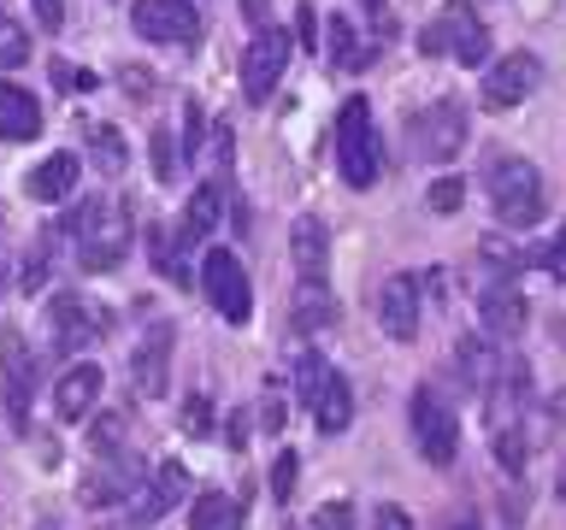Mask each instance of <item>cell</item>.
<instances>
[{
    "mask_svg": "<svg viewBox=\"0 0 566 530\" xmlns=\"http://www.w3.org/2000/svg\"><path fill=\"white\" fill-rule=\"evenodd\" d=\"M555 495H560V501H566V466H560V484H555Z\"/></svg>",
    "mask_w": 566,
    "mask_h": 530,
    "instance_id": "816d5d0a",
    "label": "cell"
},
{
    "mask_svg": "<svg viewBox=\"0 0 566 530\" xmlns=\"http://www.w3.org/2000/svg\"><path fill=\"white\" fill-rule=\"evenodd\" d=\"M454 360H460V378H467L472 395H490L495 378H502V360H495V353H490L484 342H478V336H467V342H460Z\"/></svg>",
    "mask_w": 566,
    "mask_h": 530,
    "instance_id": "d4e9b609",
    "label": "cell"
},
{
    "mask_svg": "<svg viewBox=\"0 0 566 530\" xmlns=\"http://www.w3.org/2000/svg\"><path fill=\"white\" fill-rule=\"evenodd\" d=\"M325 378H331L325 353H313V348H307V353H301V360H295V395L313 406V401H318V389H325Z\"/></svg>",
    "mask_w": 566,
    "mask_h": 530,
    "instance_id": "1f68e13d",
    "label": "cell"
},
{
    "mask_svg": "<svg viewBox=\"0 0 566 530\" xmlns=\"http://www.w3.org/2000/svg\"><path fill=\"white\" fill-rule=\"evenodd\" d=\"M478 254H484V259L495 265V272H525V265L537 259V254H525V247H513V242H495V236H490L484 247H478Z\"/></svg>",
    "mask_w": 566,
    "mask_h": 530,
    "instance_id": "d6a6232c",
    "label": "cell"
},
{
    "mask_svg": "<svg viewBox=\"0 0 566 530\" xmlns=\"http://www.w3.org/2000/svg\"><path fill=\"white\" fill-rule=\"evenodd\" d=\"M378 325L396 336V342H413L419 336V277H384V289H378Z\"/></svg>",
    "mask_w": 566,
    "mask_h": 530,
    "instance_id": "2e32d148",
    "label": "cell"
},
{
    "mask_svg": "<svg viewBox=\"0 0 566 530\" xmlns=\"http://www.w3.org/2000/svg\"><path fill=\"white\" fill-rule=\"evenodd\" d=\"M413 148H419V159H431V166H449V159L467 148V106L460 100L424 106L413 118Z\"/></svg>",
    "mask_w": 566,
    "mask_h": 530,
    "instance_id": "30bf717a",
    "label": "cell"
},
{
    "mask_svg": "<svg viewBox=\"0 0 566 530\" xmlns=\"http://www.w3.org/2000/svg\"><path fill=\"white\" fill-rule=\"evenodd\" d=\"M449 530H484V524H478V519H454Z\"/></svg>",
    "mask_w": 566,
    "mask_h": 530,
    "instance_id": "f907efd6",
    "label": "cell"
},
{
    "mask_svg": "<svg viewBox=\"0 0 566 530\" xmlns=\"http://www.w3.org/2000/svg\"><path fill=\"white\" fill-rule=\"evenodd\" d=\"M88 159H95V171L118 177L124 159H130V148H124V136L113 130V124H88Z\"/></svg>",
    "mask_w": 566,
    "mask_h": 530,
    "instance_id": "484cf974",
    "label": "cell"
},
{
    "mask_svg": "<svg viewBox=\"0 0 566 530\" xmlns=\"http://www.w3.org/2000/svg\"><path fill=\"white\" fill-rule=\"evenodd\" d=\"M419 53H424V60L449 53V60L467 65V71L484 65V60H490V30L478 24V7H472V0H449V7L437 12V24L419 30Z\"/></svg>",
    "mask_w": 566,
    "mask_h": 530,
    "instance_id": "7a4b0ae2",
    "label": "cell"
},
{
    "mask_svg": "<svg viewBox=\"0 0 566 530\" xmlns=\"http://www.w3.org/2000/svg\"><path fill=\"white\" fill-rule=\"evenodd\" d=\"M537 265H548L555 277H566V224H560V236H555V242H548L543 254H537Z\"/></svg>",
    "mask_w": 566,
    "mask_h": 530,
    "instance_id": "f6af8a7d",
    "label": "cell"
},
{
    "mask_svg": "<svg viewBox=\"0 0 566 530\" xmlns=\"http://www.w3.org/2000/svg\"><path fill=\"white\" fill-rule=\"evenodd\" d=\"M219 206H224V183H201V189H195V201L184 206V236H177V242H207L212 224H219Z\"/></svg>",
    "mask_w": 566,
    "mask_h": 530,
    "instance_id": "cb8c5ba5",
    "label": "cell"
},
{
    "mask_svg": "<svg viewBox=\"0 0 566 530\" xmlns=\"http://www.w3.org/2000/svg\"><path fill=\"white\" fill-rule=\"evenodd\" d=\"M260 418H265V431H283V401L272 395V401H265V413H260Z\"/></svg>",
    "mask_w": 566,
    "mask_h": 530,
    "instance_id": "c3c4849f",
    "label": "cell"
},
{
    "mask_svg": "<svg viewBox=\"0 0 566 530\" xmlns=\"http://www.w3.org/2000/svg\"><path fill=\"white\" fill-rule=\"evenodd\" d=\"M295 471H301L295 448H283V454L272 459V495H277V501H290V489H295Z\"/></svg>",
    "mask_w": 566,
    "mask_h": 530,
    "instance_id": "d590c367",
    "label": "cell"
},
{
    "mask_svg": "<svg viewBox=\"0 0 566 530\" xmlns=\"http://www.w3.org/2000/svg\"><path fill=\"white\" fill-rule=\"evenodd\" d=\"M371 530H413V512L389 501V507H378V512H371Z\"/></svg>",
    "mask_w": 566,
    "mask_h": 530,
    "instance_id": "60d3db41",
    "label": "cell"
},
{
    "mask_svg": "<svg viewBox=\"0 0 566 530\" xmlns=\"http://www.w3.org/2000/svg\"><path fill=\"white\" fill-rule=\"evenodd\" d=\"M148 259L166 272L171 283H189V272H184V259H177V236L166 224H148Z\"/></svg>",
    "mask_w": 566,
    "mask_h": 530,
    "instance_id": "f1b7e54d",
    "label": "cell"
},
{
    "mask_svg": "<svg viewBox=\"0 0 566 530\" xmlns=\"http://www.w3.org/2000/svg\"><path fill=\"white\" fill-rule=\"evenodd\" d=\"M18 65H30V30L0 12V71H18Z\"/></svg>",
    "mask_w": 566,
    "mask_h": 530,
    "instance_id": "4dcf8cb0",
    "label": "cell"
},
{
    "mask_svg": "<svg viewBox=\"0 0 566 530\" xmlns=\"http://www.w3.org/2000/svg\"><path fill=\"white\" fill-rule=\"evenodd\" d=\"M495 459H502V471H507V477H525L531 442H525L520 424H502V431H495Z\"/></svg>",
    "mask_w": 566,
    "mask_h": 530,
    "instance_id": "f546056e",
    "label": "cell"
},
{
    "mask_svg": "<svg viewBox=\"0 0 566 530\" xmlns=\"http://www.w3.org/2000/svg\"><path fill=\"white\" fill-rule=\"evenodd\" d=\"M71 189H77V153H48L42 166L24 177V194H30V201H42V206L65 201Z\"/></svg>",
    "mask_w": 566,
    "mask_h": 530,
    "instance_id": "44dd1931",
    "label": "cell"
},
{
    "mask_svg": "<svg viewBox=\"0 0 566 530\" xmlns=\"http://www.w3.org/2000/svg\"><path fill=\"white\" fill-rule=\"evenodd\" d=\"M224 424H230V448H248V418H242V413H230Z\"/></svg>",
    "mask_w": 566,
    "mask_h": 530,
    "instance_id": "7dc6e473",
    "label": "cell"
},
{
    "mask_svg": "<svg viewBox=\"0 0 566 530\" xmlns=\"http://www.w3.org/2000/svg\"><path fill=\"white\" fill-rule=\"evenodd\" d=\"M71 242H77V265L83 272H118L124 254H130V201L124 194H95V201H83L71 212Z\"/></svg>",
    "mask_w": 566,
    "mask_h": 530,
    "instance_id": "6da1fadb",
    "label": "cell"
},
{
    "mask_svg": "<svg viewBox=\"0 0 566 530\" xmlns=\"http://www.w3.org/2000/svg\"><path fill=\"white\" fill-rule=\"evenodd\" d=\"M189 495V471H184V459H159V466L142 477V495L130 501V519L136 524H159L166 512L177 507Z\"/></svg>",
    "mask_w": 566,
    "mask_h": 530,
    "instance_id": "5bb4252c",
    "label": "cell"
},
{
    "mask_svg": "<svg viewBox=\"0 0 566 530\" xmlns=\"http://www.w3.org/2000/svg\"><path fill=\"white\" fill-rule=\"evenodd\" d=\"M331 148H336V171H343L348 189H371V183H378V136H371L366 95H348L343 100L336 130H331Z\"/></svg>",
    "mask_w": 566,
    "mask_h": 530,
    "instance_id": "277c9868",
    "label": "cell"
},
{
    "mask_svg": "<svg viewBox=\"0 0 566 530\" xmlns=\"http://www.w3.org/2000/svg\"><path fill=\"white\" fill-rule=\"evenodd\" d=\"M283 65H290V35L265 24V30L254 35V42L242 47V95L260 106V100H265V95H272V88H277Z\"/></svg>",
    "mask_w": 566,
    "mask_h": 530,
    "instance_id": "7c38bea8",
    "label": "cell"
},
{
    "mask_svg": "<svg viewBox=\"0 0 566 530\" xmlns=\"http://www.w3.org/2000/svg\"><path fill=\"white\" fill-rule=\"evenodd\" d=\"M48 236H53V230H42V242H35V254L24 265V283H18L24 295H42V283H48Z\"/></svg>",
    "mask_w": 566,
    "mask_h": 530,
    "instance_id": "e575fe53",
    "label": "cell"
},
{
    "mask_svg": "<svg viewBox=\"0 0 566 530\" xmlns=\"http://www.w3.org/2000/svg\"><path fill=\"white\" fill-rule=\"evenodd\" d=\"M95 401H101V365H71L65 378H53V413H60L65 424L88 418Z\"/></svg>",
    "mask_w": 566,
    "mask_h": 530,
    "instance_id": "ac0fdd59",
    "label": "cell"
},
{
    "mask_svg": "<svg viewBox=\"0 0 566 530\" xmlns=\"http://www.w3.org/2000/svg\"><path fill=\"white\" fill-rule=\"evenodd\" d=\"M201 289H207V300L230 318V325H248V312H254V289H248V272H242V259L230 254V247H207Z\"/></svg>",
    "mask_w": 566,
    "mask_h": 530,
    "instance_id": "ba28073f",
    "label": "cell"
},
{
    "mask_svg": "<svg viewBox=\"0 0 566 530\" xmlns=\"http://www.w3.org/2000/svg\"><path fill=\"white\" fill-rule=\"evenodd\" d=\"M130 30L159 47H189L201 42V12H195V0H136Z\"/></svg>",
    "mask_w": 566,
    "mask_h": 530,
    "instance_id": "52a82bcc",
    "label": "cell"
},
{
    "mask_svg": "<svg viewBox=\"0 0 566 530\" xmlns=\"http://www.w3.org/2000/svg\"><path fill=\"white\" fill-rule=\"evenodd\" d=\"M201 136H207V118H201V106H184V153L195 159V153H201Z\"/></svg>",
    "mask_w": 566,
    "mask_h": 530,
    "instance_id": "f35d334b",
    "label": "cell"
},
{
    "mask_svg": "<svg viewBox=\"0 0 566 530\" xmlns=\"http://www.w3.org/2000/svg\"><path fill=\"white\" fill-rule=\"evenodd\" d=\"M490 206H495V219H502L507 230L543 224V212H548L543 171L531 166V159H502V166L490 171Z\"/></svg>",
    "mask_w": 566,
    "mask_h": 530,
    "instance_id": "3957f363",
    "label": "cell"
},
{
    "mask_svg": "<svg viewBox=\"0 0 566 530\" xmlns=\"http://www.w3.org/2000/svg\"><path fill=\"white\" fill-rule=\"evenodd\" d=\"M0 371H7V418L12 431H30V395H35V360L24 348V336L18 330H0Z\"/></svg>",
    "mask_w": 566,
    "mask_h": 530,
    "instance_id": "4fadbf2b",
    "label": "cell"
},
{
    "mask_svg": "<svg viewBox=\"0 0 566 530\" xmlns=\"http://www.w3.org/2000/svg\"><path fill=\"white\" fill-rule=\"evenodd\" d=\"M118 83H124V88H130V100H154V88H159L154 77H142V71H136V65H124V71H118Z\"/></svg>",
    "mask_w": 566,
    "mask_h": 530,
    "instance_id": "ee69618b",
    "label": "cell"
},
{
    "mask_svg": "<svg viewBox=\"0 0 566 530\" xmlns=\"http://www.w3.org/2000/svg\"><path fill=\"white\" fill-rule=\"evenodd\" d=\"M478 312H484V325H490L495 336H520V330H525V318H531L525 295L513 289L507 277H495L490 289H478Z\"/></svg>",
    "mask_w": 566,
    "mask_h": 530,
    "instance_id": "d6986e66",
    "label": "cell"
},
{
    "mask_svg": "<svg viewBox=\"0 0 566 530\" xmlns=\"http://www.w3.org/2000/svg\"><path fill=\"white\" fill-rule=\"evenodd\" d=\"M189 530H237V512H230V501L219 489H207V495H195Z\"/></svg>",
    "mask_w": 566,
    "mask_h": 530,
    "instance_id": "83f0119b",
    "label": "cell"
},
{
    "mask_svg": "<svg viewBox=\"0 0 566 530\" xmlns=\"http://www.w3.org/2000/svg\"><path fill=\"white\" fill-rule=\"evenodd\" d=\"M106 330H113V307H101V300H88L77 289H65V295H53V307H48V342L53 353H83V348H95L106 342Z\"/></svg>",
    "mask_w": 566,
    "mask_h": 530,
    "instance_id": "5b68a950",
    "label": "cell"
},
{
    "mask_svg": "<svg viewBox=\"0 0 566 530\" xmlns=\"http://www.w3.org/2000/svg\"><path fill=\"white\" fill-rule=\"evenodd\" d=\"M336 312H343V307H336V295H331L325 277H301L295 283V295H290V330H301V336L331 330Z\"/></svg>",
    "mask_w": 566,
    "mask_h": 530,
    "instance_id": "e0dca14e",
    "label": "cell"
},
{
    "mask_svg": "<svg viewBox=\"0 0 566 530\" xmlns=\"http://www.w3.org/2000/svg\"><path fill=\"white\" fill-rule=\"evenodd\" d=\"M407 424H413V448L431 459V466H449V459L460 454V424H454L449 401H442L437 389H413Z\"/></svg>",
    "mask_w": 566,
    "mask_h": 530,
    "instance_id": "8992f818",
    "label": "cell"
},
{
    "mask_svg": "<svg viewBox=\"0 0 566 530\" xmlns=\"http://www.w3.org/2000/svg\"><path fill=\"white\" fill-rule=\"evenodd\" d=\"M88 448H95V454H118V448H124V418L106 413L95 431H88Z\"/></svg>",
    "mask_w": 566,
    "mask_h": 530,
    "instance_id": "836d02e7",
    "label": "cell"
},
{
    "mask_svg": "<svg viewBox=\"0 0 566 530\" xmlns=\"http://www.w3.org/2000/svg\"><path fill=\"white\" fill-rule=\"evenodd\" d=\"M130 383L148 401H159L171 389V325H148V336L130 353Z\"/></svg>",
    "mask_w": 566,
    "mask_h": 530,
    "instance_id": "9a60e30c",
    "label": "cell"
},
{
    "mask_svg": "<svg viewBox=\"0 0 566 530\" xmlns=\"http://www.w3.org/2000/svg\"><path fill=\"white\" fill-rule=\"evenodd\" d=\"M242 12H248V24L265 30V18H272V0H242Z\"/></svg>",
    "mask_w": 566,
    "mask_h": 530,
    "instance_id": "bcb514c9",
    "label": "cell"
},
{
    "mask_svg": "<svg viewBox=\"0 0 566 530\" xmlns=\"http://www.w3.org/2000/svg\"><path fill=\"white\" fill-rule=\"evenodd\" d=\"M154 171L166 177V183L177 177V153H171V136L166 130H154Z\"/></svg>",
    "mask_w": 566,
    "mask_h": 530,
    "instance_id": "7bdbcfd3",
    "label": "cell"
},
{
    "mask_svg": "<svg viewBox=\"0 0 566 530\" xmlns=\"http://www.w3.org/2000/svg\"><path fill=\"white\" fill-rule=\"evenodd\" d=\"M360 7H366L371 18H378V24H384V30H389V12H384V0H360Z\"/></svg>",
    "mask_w": 566,
    "mask_h": 530,
    "instance_id": "681fc988",
    "label": "cell"
},
{
    "mask_svg": "<svg viewBox=\"0 0 566 530\" xmlns=\"http://www.w3.org/2000/svg\"><path fill=\"white\" fill-rule=\"evenodd\" d=\"M460 189H467L460 177H437V183H431V206L437 212H454L460 206Z\"/></svg>",
    "mask_w": 566,
    "mask_h": 530,
    "instance_id": "ab89813d",
    "label": "cell"
},
{
    "mask_svg": "<svg viewBox=\"0 0 566 530\" xmlns=\"http://www.w3.org/2000/svg\"><path fill=\"white\" fill-rule=\"evenodd\" d=\"M371 60V53L360 47V35H354L348 18H331V65H343V71H360Z\"/></svg>",
    "mask_w": 566,
    "mask_h": 530,
    "instance_id": "4316f807",
    "label": "cell"
},
{
    "mask_svg": "<svg viewBox=\"0 0 566 530\" xmlns=\"http://www.w3.org/2000/svg\"><path fill=\"white\" fill-rule=\"evenodd\" d=\"M35 7V24H42L48 35H60V24H65V0H30Z\"/></svg>",
    "mask_w": 566,
    "mask_h": 530,
    "instance_id": "b9f144b4",
    "label": "cell"
},
{
    "mask_svg": "<svg viewBox=\"0 0 566 530\" xmlns=\"http://www.w3.org/2000/svg\"><path fill=\"white\" fill-rule=\"evenodd\" d=\"M537 88H543V60L537 53H507V60H495L484 71L478 100H484L490 113H507V106H520L525 95H537Z\"/></svg>",
    "mask_w": 566,
    "mask_h": 530,
    "instance_id": "9c48e42d",
    "label": "cell"
},
{
    "mask_svg": "<svg viewBox=\"0 0 566 530\" xmlns=\"http://www.w3.org/2000/svg\"><path fill=\"white\" fill-rule=\"evenodd\" d=\"M290 254H295V272L301 277H325V259H331V230L318 219H301L295 236H290Z\"/></svg>",
    "mask_w": 566,
    "mask_h": 530,
    "instance_id": "603a6c76",
    "label": "cell"
},
{
    "mask_svg": "<svg viewBox=\"0 0 566 530\" xmlns=\"http://www.w3.org/2000/svg\"><path fill=\"white\" fill-rule=\"evenodd\" d=\"M307 530H354V507L348 501H325V507L313 512Z\"/></svg>",
    "mask_w": 566,
    "mask_h": 530,
    "instance_id": "74e56055",
    "label": "cell"
},
{
    "mask_svg": "<svg viewBox=\"0 0 566 530\" xmlns=\"http://www.w3.org/2000/svg\"><path fill=\"white\" fill-rule=\"evenodd\" d=\"M0 289H7V265H0Z\"/></svg>",
    "mask_w": 566,
    "mask_h": 530,
    "instance_id": "f5cc1de1",
    "label": "cell"
},
{
    "mask_svg": "<svg viewBox=\"0 0 566 530\" xmlns=\"http://www.w3.org/2000/svg\"><path fill=\"white\" fill-rule=\"evenodd\" d=\"M313 418H318V431L325 436H343L348 424H354V389L343 371H331L325 389H318V401H313Z\"/></svg>",
    "mask_w": 566,
    "mask_h": 530,
    "instance_id": "7402d4cb",
    "label": "cell"
},
{
    "mask_svg": "<svg viewBox=\"0 0 566 530\" xmlns=\"http://www.w3.org/2000/svg\"><path fill=\"white\" fill-rule=\"evenodd\" d=\"M142 477H148V466H142L136 454H95V471L77 484V501L95 512V507H113V501H124L130 489H142Z\"/></svg>",
    "mask_w": 566,
    "mask_h": 530,
    "instance_id": "8fae6325",
    "label": "cell"
},
{
    "mask_svg": "<svg viewBox=\"0 0 566 530\" xmlns=\"http://www.w3.org/2000/svg\"><path fill=\"white\" fill-rule=\"evenodd\" d=\"M184 431L189 436H212V401L207 395H189L184 401Z\"/></svg>",
    "mask_w": 566,
    "mask_h": 530,
    "instance_id": "8d00e7d4",
    "label": "cell"
},
{
    "mask_svg": "<svg viewBox=\"0 0 566 530\" xmlns=\"http://www.w3.org/2000/svg\"><path fill=\"white\" fill-rule=\"evenodd\" d=\"M35 136H42V106H35V95L0 77V141H35Z\"/></svg>",
    "mask_w": 566,
    "mask_h": 530,
    "instance_id": "ffe728a7",
    "label": "cell"
}]
</instances>
